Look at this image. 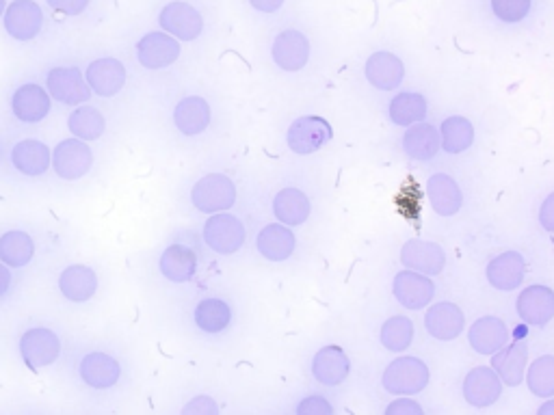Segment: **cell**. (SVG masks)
Wrapping results in <instances>:
<instances>
[{"label": "cell", "mask_w": 554, "mask_h": 415, "mask_svg": "<svg viewBox=\"0 0 554 415\" xmlns=\"http://www.w3.org/2000/svg\"><path fill=\"white\" fill-rule=\"evenodd\" d=\"M76 381L81 383L87 392L109 394L120 390L126 379V364L122 357L107 346L85 348L74 359Z\"/></svg>", "instance_id": "1"}, {"label": "cell", "mask_w": 554, "mask_h": 415, "mask_svg": "<svg viewBox=\"0 0 554 415\" xmlns=\"http://www.w3.org/2000/svg\"><path fill=\"white\" fill-rule=\"evenodd\" d=\"M63 351L59 333L48 325L26 327L18 338V355L29 370H46L55 366Z\"/></svg>", "instance_id": "2"}, {"label": "cell", "mask_w": 554, "mask_h": 415, "mask_svg": "<svg viewBox=\"0 0 554 415\" xmlns=\"http://www.w3.org/2000/svg\"><path fill=\"white\" fill-rule=\"evenodd\" d=\"M94 167V150L87 141L76 137L61 139L52 150V173L63 182H76L85 178Z\"/></svg>", "instance_id": "3"}, {"label": "cell", "mask_w": 554, "mask_h": 415, "mask_svg": "<svg viewBox=\"0 0 554 415\" xmlns=\"http://www.w3.org/2000/svg\"><path fill=\"white\" fill-rule=\"evenodd\" d=\"M191 204L197 212H228L236 204V186L226 173H206L193 184Z\"/></svg>", "instance_id": "4"}, {"label": "cell", "mask_w": 554, "mask_h": 415, "mask_svg": "<svg viewBox=\"0 0 554 415\" xmlns=\"http://www.w3.org/2000/svg\"><path fill=\"white\" fill-rule=\"evenodd\" d=\"M52 102L74 109L78 104H85L91 100V93L83 70L74 68V65H57L46 72V85Z\"/></svg>", "instance_id": "5"}, {"label": "cell", "mask_w": 554, "mask_h": 415, "mask_svg": "<svg viewBox=\"0 0 554 415\" xmlns=\"http://www.w3.org/2000/svg\"><path fill=\"white\" fill-rule=\"evenodd\" d=\"M381 383L394 396H414L429 385V368L418 357H399L386 368Z\"/></svg>", "instance_id": "6"}, {"label": "cell", "mask_w": 554, "mask_h": 415, "mask_svg": "<svg viewBox=\"0 0 554 415\" xmlns=\"http://www.w3.org/2000/svg\"><path fill=\"white\" fill-rule=\"evenodd\" d=\"M182 55V46L176 37L165 31H150L139 37L135 44V57L143 70H167Z\"/></svg>", "instance_id": "7"}, {"label": "cell", "mask_w": 554, "mask_h": 415, "mask_svg": "<svg viewBox=\"0 0 554 415\" xmlns=\"http://www.w3.org/2000/svg\"><path fill=\"white\" fill-rule=\"evenodd\" d=\"M204 243L208 249H213L219 256H232L245 245V225L241 219H236L230 212H217L210 214L208 221L204 223Z\"/></svg>", "instance_id": "8"}, {"label": "cell", "mask_w": 554, "mask_h": 415, "mask_svg": "<svg viewBox=\"0 0 554 415\" xmlns=\"http://www.w3.org/2000/svg\"><path fill=\"white\" fill-rule=\"evenodd\" d=\"M158 26L161 31L176 37L178 42H195L204 33V18L187 0H171L158 11Z\"/></svg>", "instance_id": "9"}, {"label": "cell", "mask_w": 554, "mask_h": 415, "mask_svg": "<svg viewBox=\"0 0 554 415\" xmlns=\"http://www.w3.org/2000/svg\"><path fill=\"white\" fill-rule=\"evenodd\" d=\"M9 109H11V115L16 117L20 124L37 126L50 115L52 98L46 87L29 80V83H22L13 89Z\"/></svg>", "instance_id": "10"}, {"label": "cell", "mask_w": 554, "mask_h": 415, "mask_svg": "<svg viewBox=\"0 0 554 415\" xmlns=\"http://www.w3.org/2000/svg\"><path fill=\"white\" fill-rule=\"evenodd\" d=\"M83 74L91 93L102 100L115 98L117 93H122L128 80L126 65L115 57H98L94 61H89Z\"/></svg>", "instance_id": "11"}, {"label": "cell", "mask_w": 554, "mask_h": 415, "mask_svg": "<svg viewBox=\"0 0 554 415\" xmlns=\"http://www.w3.org/2000/svg\"><path fill=\"white\" fill-rule=\"evenodd\" d=\"M3 26L16 42H33L44 29V11L35 0H13L5 9Z\"/></svg>", "instance_id": "12"}, {"label": "cell", "mask_w": 554, "mask_h": 415, "mask_svg": "<svg viewBox=\"0 0 554 415\" xmlns=\"http://www.w3.org/2000/svg\"><path fill=\"white\" fill-rule=\"evenodd\" d=\"M57 288L65 301L74 305L89 303L100 290V277L89 264H70L59 273Z\"/></svg>", "instance_id": "13"}, {"label": "cell", "mask_w": 554, "mask_h": 415, "mask_svg": "<svg viewBox=\"0 0 554 415\" xmlns=\"http://www.w3.org/2000/svg\"><path fill=\"white\" fill-rule=\"evenodd\" d=\"M334 137V130L323 117H299L293 126L288 128L286 143L295 154H312L321 150Z\"/></svg>", "instance_id": "14"}, {"label": "cell", "mask_w": 554, "mask_h": 415, "mask_svg": "<svg viewBox=\"0 0 554 415\" xmlns=\"http://www.w3.org/2000/svg\"><path fill=\"white\" fill-rule=\"evenodd\" d=\"M9 163L24 178H42L52 167V150L39 139H22L11 147Z\"/></svg>", "instance_id": "15"}, {"label": "cell", "mask_w": 554, "mask_h": 415, "mask_svg": "<svg viewBox=\"0 0 554 415\" xmlns=\"http://www.w3.org/2000/svg\"><path fill=\"white\" fill-rule=\"evenodd\" d=\"M271 57L275 65L284 72H299L310 61V42L301 31H282L273 39Z\"/></svg>", "instance_id": "16"}, {"label": "cell", "mask_w": 554, "mask_h": 415, "mask_svg": "<svg viewBox=\"0 0 554 415\" xmlns=\"http://www.w3.org/2000/svg\"><path fill=\"white\" fill-rule=\"evenodd\" d=\"M213 111L202 96H187L176 102L171 111V122L182 137H200L208 130Z\"/></svg>", "instance_id": "17"}, {"label": "cell", "mask_w": 554, "mask_h": 415, "mask_svg": "<svg viewBox=\"0 0 554 415\" xmlns=\"http://www.w3.org/2000/svg\"><path fill=\"white\" fill-rule=\"evenodd\" d=\"M392 292L394 299H397L405 310H425L433 299L435 286L427 275L407 269L394 277Z\"/></svg>", "instance_id": "18"}, {"label": "cell", "mask_w": 554, "mask_h": 415, "mask_svg": "<svg viewBox=\"0 0 554 415\" xmlns=\"http://www.w3.org/2000/svg\"><path fill=\"white\" fill-rule=\"evenodd\" d=\"M158 273L171 284H187L197 273V253L184 243H169L158 256Z\"/></svg>", "instance_id": "19"}, {"label": "cell", "mask_w": 554, "mask_h": 415, "mask_svg": "<svg viewBox=\"0 0 554 415\" xmlns=\"http://www.w3.org/2000/svg\"><path fill=\"white\" fill-rule=\"evenodd\" d=\"M500 394H503V381H500L494 368H472L468 372V377L464 379V398L472 407H490L500 398Z\"/></svg>", "instance_id": "20"}, {"label": "cell", "mask_w": 554, "mask_h": 415, "mask_svg": "<svg viewBox=\"0 0 554 415\" xmlns=\"http://www.w3.org/2000/svg\"><path fill=\"white\" fill-rule=\"evenodd\" d=\"M401 262L405 269L422 275H440L446 266V253L440 245L429 240H410L401 249Z\"/></svg>", "instance_id": "21"}, {"label": "cell", "mask_w": 554, "mask_h": 415, "mask_svg": "<svg viewBox=\"0 0 554 415\" xmlns=\"http://www.w3.org/2000/svg\"><path fill=\"white\" fill-rule=\"evenodd\" d=\"M366 78L368 83L381 91H392L401 87L403 78H405V65L403 61L394 55V52L388 50H379L373 52L366 61Z\"/></svg>", "instance_id": "22"}, {"label": "cell", "mask_w": 554, "mask_h": 415, "mask_svg": "<svg viewBox=\"0 0 554 415\" xmlns=\"http://www.w3.org/2000/svg\"><path fill=\"white\" fill-rule=\"evenodd\" d=\"M518 314L526 325L544 327L554 318V292L546 286H529L518 297Z\"/></svg>", "instance_id": "23"}, {"label": "cell", "mask_w": 554, "mask_h": 415, "mask_svg": "<svg viewBox=\"0 0 554 415\" xmlns=\"http://www.w3.org/2000/svg\"><path fill=\"white\" fill-rule=\"evenodd\" d=\"M349 372H351V361L347 353L336 344L323 346L321 351L314 355L312 374L314 379L323 385H329V387L340 385L349 377Z\"/></svg>", "instance_id": "24"}, {"label": "cell", "mask_w": 554, "mask_h": 415, "mask_svg": "<svg viewBox=\"0 0 554 415\" xmlns=\"http://www.w3.org/2000/svg\"><path fill=\"white\" fill-rule=\"evenodd\" d=\"M425 327L429 336H433L435 340L451 342L461 336V331L466 327V318L455 303H438L427 312Z\"/></svg>", "instance_id": "25"}, {"label": "cell", "mask_w": 554, "mask_h": 415, "mask_svg": "<svg viewBox=\"0 0 554 415\" xmlns=\"http://www.w3.org/2000/svg\"><path fill=\"white\" fill-rule=\"evenodd\" d=\"M470 346L479 355H494L509 342V329L498 316H483L468 331Z\"/></svg>", "instance_id": "26"}, {"label": "cell", "mask_w": 554, "mask_h": 415, "mask_svg": "<svg viewBox=\"0 0 554 415\" xmlns=\"http://www.w3.org/2000/svg\"><path fill=\"white\" fill-rule=\"evenodd\" d=\"M526 273V262L518 251H505L496 256L490 264H487V281L503 292L516 290Z\"/></svg>", "instance_id": "27"}, {"label": "cell", "mask_w": 554, "mask_h": 415, "mask_svg": "<svg viewBox=\"0 0 554 415\" xmlns=\"http://www.w3.org/2000/svg\"><path fill=\"white\" fill-rule=\"evenodd\" d=\"M65 126H68L72 137L91 143L104 137V132H107V117L96 106L85 102L74 106L68 119H65Z\"/></svg>", "instance_id": "28"}, {"label": "cell", "mask_w": 554, "mask_h": 415, "mask_svg": "<svg viewBox=\"0 0 554 415\" xmlns=\"http://www.w3.org/2000/svg\"><path fill=\"white\" fill-rule=\"evenodd\" d=\"M256 247L260 251V256L269 260V262H284L295 251V236L288 230V225L284 223H271L267 227H262L258 238H256Z\"/></svg>", "instance_id": "29"}, {"label": "cell", "mask_w": 554, "mask_h": 415, "mask_svg": "<svg viewBox=\"0 0 554 415\" xmlns=\"http://www.w3.org/2000/svg\"><path fill=\"white\" fill-rule=\"evenodd\" d=\"M427 195L433 210L440 214V217H453L459 212L461 204H464V195L459 191V184L446 176V173H433L427 180Z\"/></svg>", "instance_id": "30"}, {"label": "cell", "mask_w": 554, "mask_h": 415, "mask_svg": "<svg viewBox=\"0 0 554 415\" xmlns=\"http://www.w3.org/2000/svg\"><path fill=\"white\" fill-rule=\"evenodd\" d=\"M35 240L24 230H7L0 234V262L9 269H24L35 260Z\"/></svg>", "instance_id": "31"}, {"label": "cell", "mask_w": 554, "mask_h": 415, "mask_svg": "<svg viewBox=\"0 0 554 415\" xmlns=\"http://www.w3.org/2000/svg\"><path fill=\"white\" fill-rule=\"evenodd\" d=\"M526 361H529V355H526L524 346L505 344L500 351L492 355V368L505 385L518 387L526 377Z\"/></svg>", "instance_id": "32"}, {"label": "cell", "mask_w": 554, "mask_h": 415, "mask_svg": "<svg viewBox=\"0 0 554 415\" xmlns=\"http://www.w3.org/2000/svg\"><path fill=\"white\" fill-rule=\"evenodd\" d=\"M193 323L200 331L215 336V333H221L230 327L232 307L219 297L202 299L193 310Z\"/></svg>", "instance_id": "33"}, {"label": "cell", "mask_w": 554, "mask_h": 415, "mask_svg": "<svg viewBox=\"0 0 554 415\" xmlns=\"http://www.w3.org/2000/svg\"><path fill=\"white\" fill-rule=\"evenodd\" d=\"M310 199L299 189H284L273 199V212L280 223L293 227L303 225L310 217Z\"/></svg>", "instance_id": "34"}, {"label": "cell", "mask_w": 554, "mask_h": 415, "mask_svg": "<svg viewBox=\"0 0 554 415\" xmlns=\"http://www.w3.org/2000/svg\"><path fill=\"white\" fill-rule=\"evenodd\" d=\"M440 147V135L431 124H416L403 137V150L414 160H431L433 156H438Z\"/></svg>", "instance_id": "35"}, {"label": "cell", "mask_w": 554, "mask_h": 415, "mask_svg": "<svg viewBox=\"0 0 554 415\" xmlns=\"http://www.w3.org/2000/svg\"><path fill=\"white\" fill-rule=\"evenodd\" d=\"M427 117V100L420 93H399L390 102V119L397 126H414L425 122Z\"/></svg>", "instance_id": "36"}, {"label": "cell", "mask_w": 554, "mask_h": 415, "mask_svg": "<svg viewBox=\"0 0 554 415\" xmlns=\"http://www.w3.org/2000/svg\"><path fill=\"white\" fill-rule=\"evenodd\" d=\"M442 150L448 154H461L474 143V126L466 117H448L442 122Z\"/></svg>", "instance_id": "37"}, {"label": "cell", "mask_w": 554, "mask_h": 415, "mask_svg": "<svg viewBox=\"0 0 554 415\" xmlns=\"http://www.w3.org/2000/svg\"><path fill=\"white\" fill-rule=\"evenodd\" d=\"M524 381L529 383V390L539 398L554 396V355H544L535 359L526 372Z\"/></svg>", "instance_id": "38"}, {"label": "cell", "mask_w": 554, "mask_h": 415, "mask_svg": "<svg viewBox=\"0 0 554 415\" xmlns=\"http://www.w3.org/2000/svg\"><path fill=\"white\" fill-rule=\"evenodd\" d=\"M414 340V323L407 316H392L386 320V325L381 327V344L388 351L401 353Z\"/></svg>", "instance_id": "39"}, {"label": "cell", "mask_w": 554, "mask_h": 415, "mask_svg": "<svg viewBox=\"0 0 554 415\" xmlns=\"http://www.w3.org/2000/svg\"><path fill=\"white\" fill-rule=\"evenodd\" d=\"M490 9L494 18L505 24H518L529 18L533 9V0H490Z\"/></svg>", "instance_id": "40"}, {"label": "cell", "mask_w": 554, "mask_h": 415, "mask_svg": "<svg viewBox=\"0 0 554 415\" xmlns=\"http://www.w3.org/2000/svg\"><path fill=\"white\" fill-rule=\"evenodd\" d=\"M182 413L184 415H217L219 405L210 396H195V398H191V403L182 407Z\"/></svg>", "instance_id": "41"}, {"label": "cell", "mask_w": 554, "mask_h": 415, "mask_svg": "<svg viewBox=\"0 0 554 415\" xmlns=\"http://www.w3.org/2000/svg\"><path fill=\"white\" fill-rule=\"evenodd\" d=\"M48 7L52 11H57L61 13V16H81V13L87 11L89 7V0H46Z\"/></svg>", "instance_id": "42"}, {"label": "cell", "mask_w": 554, "mask_h": 415, "mask_svg": "<svg viewBox=\"0 0 554 415\" xmlns=\"http://www.w3.org/2000/svg\"><path fill=\"white\" fill-rule=\"evenodd\" d=\"M299 415H332L334 407L327 403L323 396H308L303 403L297 407Z\"/></svg>", "instance_id": "43"}, {"label": "cell", "mask_w": 554, "mask_h": 415, "mask_svg": "<svg viewBox=\"0 0 554 415\" xmlns=\"http://www.w3.org/2000/svg\"><path fill=\"white\" fill-rule=\"evenodd\" d=\"M388 415H422V407L412 398H399L386 407Z\"/></svg>", "instance_id": "44"}, {"label": "cell", "mask_w": 554, "mask_h": 415, "mask_svg": "<svg viewBox=\"0 0 554 415\" xmlns=\"http://www.w3.org/2000/svg\"><path fill=\"white\" fill-rule=\"evenodd\" d=\"M539 223H542L546 232L554 234V193L544 199L542 210H539Z\"/></svg>", "instance_id": "45"}, {"label": "cell", "mask_w": 554, "mask_h": 415, "mask_svg": "<svg viewBox=\"0 0 554 415\" xmlns=\"http://www.w3.org/2000/svg\"><path fill=\"white\" fill-rule=\"evenodd\" d=\"M11 288H13V273L7 264L0 262V301H5L9 297Z\"/></svg>", "instance_id": "46"}, {"label": "cell", "mask_w": 554, "mask_h": 415, "mask_svg": "<svg viewBox=\"0 0 554 415\" xmlns=\"http://www.w3.org/2000/svg\"><path fill=\"white\" fill-rule=\"evenodd\" d=\"M284 3H286V0H249V5H252L260 13H275V11H280Z\"/></svg>", "instance_id": "47"}, {"label": "cell", "mask_w": 554, "mask_h": 415, "mask_svg": "<svg viewBox=\"0 0 554 415\" xmlns=\"http://www.w3.org/2000/svg\"><path fill=\"white\" fill-rule=\"evenodd\" d=\"M539 415H554V400H548L546 405L539 407Z\"/></svg>", "instance_id": "48"}, {"label": "cell", "mask_w": 554, "mask_h": 415, "mask_svg": "<svg viewBox=\"0 0 554 415\" xmlns=\"http://www.w3.org/2000/svg\"><path fill=\"white\" fill-rule=\"evenodd\" d=\"M5 9H7V0H0V18L5 16Z\"/></svg>", "instance_id": "49"}]
</instances>
